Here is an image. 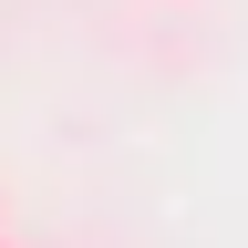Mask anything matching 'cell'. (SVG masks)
<instances>
[{"mask_svg":"<svg viewBox=\"0 0 248 248\" xmlns=\"http://www.w3.org/2000/svg\"><path fill=\"white\" fill-rule=\"evenodd\" d=\"M0 238H11V228H0Z\"/></svg>","mask_w":248,"mask_h":248,"instance_id":"1","label":"cell"},{"mask_svg":"<svg viewBox=\"0 0 248 248\" xmlns=\"http://www.w3.org/2000/svg\"><path fill=\"white\" fill-rule=\"evenodd\" d=\"M0 248H11V238H0Z\"/></svg>","mask_w":248,"mask_h":248,"instance_id":"2","label":"cell"}]
</instances>
